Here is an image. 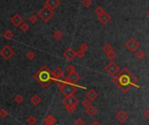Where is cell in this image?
Here are the masks:
<instances>
[{"mask_svg": "<svg viewBox=\"0 0 149 125\" xmlns=\"http://www.w3.org/2000/svg\"><path fill=\"white\" fill-rule=\"evenodd\" d=\"M111 18L110 16V14H108L106 11L103 13L99 15H97V20L101 23L102 25H106L111 21Z\"/></svg>", "mask_w": 149, "mask_h": 125, "instance_id": "obj_12", "label": "cell"}, {"mask_svg": "<svg viewBox=\"0 0 149 125\" xmlns=\"http://www.w3.org/2000/svg\"><path fill=\"white\" fill-rule=\"evenodd\" d=\"M105 71L107 72L108 74H110L111 76H115L120 72V67L119 66V65L116 62L111 61L105 66Z\"/></svg>", "mask_w": 149, "mask_h": 125, "instance_id": "obj_6", "label": "cell"}, {"mask_svg": "<svg viewBox=\"0 0 149 125\" xmlns=\"http://www.w3.org/2000/svg\"><path fill=\"white\" fill-rule=\"evenodd\" d=\"M67 111H68L70 113H73L75 109H76V105H68V106H65Z\"/></svg>", "mask_w": 149, "mask_h": 125, "instance_id": "obj_32", "label": "cell"}, {"mask_svg": "<svg viewBox=\"0 0 149 125\" xmlns=\"http://www.w3.org/2000/svg\"><path fill=\"white\" fill-rule=\"evenodd\" d=\"M86 109V113H87V115L90 117H93L95 116L97 114V109L96 107H94L93 105H90L89 107H88Z\"/></svg>", "mask_w": 149, "mask_h": 125, "instance_id": "obj_16", "label": "cell"}, {"mask_svg": "<svg viewBox=\"0 0 149 125\" xmlns=\"http://www.w3.org/2000/svg\"><path fill=\"white\" fill-rule=\"evenodd\" d=\"M92 4H93L92 0H83L82 1V5L86 8H89L91 5H92Z\"/></svg>", "mask_w": 149, "mask_h": 125, "instance_id": "obj_26", "label": "cell"}, {"mask_svg": "<svg viewBox=\"0 0 149 125\" xmlns=\"http://www.w3.org/2000/svg\"><path fill=\"white\" fill-rule=\"evenodd\" d=\"M84 56H85V52H83V51H82V50H80V49L76 52V57H77V58L83 59Z\"/></svg>", "mask_w": 149, "mask_h": 125, "instance_id": "obj_34", "label": "cell"}, {"mask_svg": "<svg viewBox=\"0 0 149 125\" xmlns=\"http://www.w3.org/2000/svg\"><path fill=\"white\" fill-rule=\"evenodd\" d=\"M38 15L39 17L43 19V21L45 22H48L54 15V10L48 8V6H43L38 13Z\"/></svg>", "mask_w": 149, "mask_h": 125, "instance_id": "obj_4", "label": "cell"}, {"mask_svg": "<svg viewBox=\"0 0 149 125\" xmlns=\"http://www.w3.org/2000/svg\"><path fill=\"white\" fill-rule=\"evenodd\" d=\"M78 100L74 96V95H70L65 97L64 100L62 101V103L64 106H68V105H77L78 104Z\"/></svg>", "mask_w": 149, "mask_h": 125, "instance_id": "obj_13", "label": "cell"}, {"mask_svg": "<svg viewBox=\"0 0 149 125\" xmlns=\"http://www.w3.org/2000/svg\"><path fill=\"white\" fill-rule=\"evenodd\" d=\"M60 5H61L60 0H46L45 1V5L52 10L56 9Z\"/></svg>", "mask_w": 149, "mask_h": 125, "instance_id": "obj_15", "label": "cell"}, {"mask_svg": "<svg viewBox=\"0 0 149 125\" xmlns=\"http://www.w3.org/2000/svg\"><path fill=\"white\" fill-rule=\"evenodd\" d=\"M7 116H8V112L5 109H0V117L5 118Z\"/></svg>", "mask_w": 149, "mask_h": 125, "instance_id": "obj_35", "label": "cell"}, {"mask_svg": "<svg viewBox=\"0 0 149 125\" xmlns=\"http://www.w3.org/2000/svg\"><path fill=\"white\" fill-rule=\"evenodd\" d=\"M75 90H76V86L75 84L67 82L65 81H63L60 85V91L65 97L74 95Z\"/></svg>", "mask_w": 149, "mask_h": 125, "instance_id": "obj_3", "label": "cell"}, {"mask_svg": "<svg viewBox=\"0 0 149 125\" xmlns=\"http://www.w3.org/2000/svg\"><path fill=\"white\" fill-rule=\"evenodd\" d=\"M26 58H27L29 61H32L33 59H35V58H36V54H35V53L32 52V51H28V52L26 53Z\"/></svg>", "mask_w": 149, "mask_h": 125, "instance_id": "obj_25", "label": "cell"}, {"mask_svg": "<svg viewBox=\"0 0 149 125\" xmlns=\"http://www.w3.org/2000/svg\"><path fill=\"white\" fill-rule=\"evenodd\" d=\"M112 82L116 83V85L121 89L122 92L125 93L132 86H137L138 79L136 76L132 75L127 68H124L121 72L118 74V75H115V78L112 80Z\"/></svg>", "mask_w": 149, "mask_h": 125, "instance_id": "obj_1", "label": "cell"}, {"mask_svg": "<svg viewBox=\"0 0 149 125\" xmlns=\"http://www.w3.org/2000/svg\"><path fill=\"white\" fill-rule=\"evenodd\" d=\"M63 57H64V59L68 61H73L75 57H76V52L72 49V48H68L64 53H63Z\"/></svg>", "mask_w": 149, "mask_h": 125, "instance_id": "obj_11", "label": "cell"}, {"mask_svg": "<svg viewBox=\"0 0 149 125\" xmlns=\"http://www.w3.org/2000/svg\"><path fill=\"white\" fill-rule=\"evenodd\" d=\"M30 101H31V103L34 106H38L40 102H41V98L40 95H33L31 99H30Z\"/></svg>", "mask_w": 149, "mask_h": 125, "instance_id": "obj_18", "label": "cell"}, {"mask_svg": "<svg viewBox=\"0 0 149 125\" xmlns=\"http://www.w3.org/2000/svg\"><path fill=\"white\" fill-rule=\"evenodd\" d=\"M86 96H87V98L89 101H94L97 98V93L96 92V90H94V89H89L87 92V94H86Z\"/></svg>", "mask_w": 149, "mask_h": 125, "instance_id": "obj_17", "label": "cell"}, {"mask_svg": "<svg viewBox=\"0 0 149 125\" xmlns=\"http://www.w3.org/2000/svg\"><path fill=\"white\" fill-rule=\"evenodd\" d=\"M14 37V34L13 32L10 31V30H6L5 32H4V38L7 40H11V39H13Z\"/></svg>", "mask_w": 149, "mask_h": 125, "instance_id": "obj_21", "label": "cell"}, {"mask_svg": "<svg viewBox=\"0 0 149 125\" xmlns=\"http://www.w3.org/2000/svg\"><path fill=\"white\" fill-rule=\"evenodd\" d=\"M29 21L32 23V24H35V23L38 21V16L36 14H32L29 17Z\"/></svg>", "mask_w": 149, "mask_h": 125, "instance_id": "obj_29", "label": "cell"}, {"mask_svg": "<svg viewBox=\"0 0 149 125\" xmlns=\"http://www.w3.org/2000/svg\"><path fill=\"white\" fill-rule=\"evenodd\" d=\"M54 38L56 39V40H60V39H62V37H63V34H62V32L60 31V30H56L54 32Z\"/></svg>", "mask_w": 149, "mask_h": 125, "instance_id": "obj_23", "label": "cell"}, {"mask_svg": "<svg viewBox=\"0 0 149 125\" xmlns=\"http://www.w3.org/2000/svg\"><path fill=\"white\" fill-rule=\"evenodd\" d=\"M26 122L29 124V125H34L36 122H37V119L35 116H30L27 119H26Z\"/></svg>", "mask_w": 149, "mask_h": 125, "instance_id": "obj_24", "label": "cell"}, {"mask_svg": "<svg viewBox=\"0 0 149 125\" xmlns=\"http://www.w3.org/2000/svg\"><path fill=\"white\" fill-rule=\"evenodd\" d=\"M82 79V76L80 75L78 73L76 72H74V73H70L68 74L67 76L64 77V81L67 82H70V83H72V84H75L77 83L80 80Z\"/></svg>", "mask_w": 149, "mask_h": 125, "instance_id": "obj_9", "label": "cell"}, {"mask_svg": "<svg viewBox=\"0 0 149 125\" xmlns=\"http://www.w3.org/2000/svg\"><path fill=\"white\" fill-rule=\"evenodd\" d=\"M124 47H126V49L129 52L134 53L137 49L140 47V42L137 40V39L132 38V39H129L126 42H125Z\"/></svg>", "mask_w": 149, "mask_h": 125, "instance_id": "obj_7", "label": "cell"}, {"mask_svg": "<svg viewBox=\"0 0 149 125\" xmlns=\"http://www.w3.org/2000/svg\"><path fill=\"white\" fill-rule=\"evenodd\" d=\"M44 125H48V124H47V123H45V124H44Z\"/></svg>", "mask_w": 149, "mask_h": 125, "instance_id": "obj_42", "label": "cell"}, {"mask_svg": "<svg viewBox=\"0 0 149 125\" xmlns=\"http://www.w3.org/2000/svg\"><path fill=\"white\" fill-rule=\"evenodd\" d=\"M90 125H101V123L99 122H97V121H94L93 122H91Z\"/></svg>", "mask_w": 149, "mask_h": 125, "instance_id": "obj_40", "label": "cell"}, {"mask_svg": "<svg viewBox=\"0 0 149 125\" xmlns=\"http://www.w3.org/2000/svg\"><path fill=\"white\" fill-rule=\"evenodd\" d=\"M44 122H45V123H47V124H48V125H54V124L55 123L56 120H55V118L54 117L53 115L49 114V115L45 118Z\"/></svg>", "mask_w": 149, "mask_h": 125, "instance_id": "obj_19", "label": "cell"}, {"mask_svg": "<svg viewBox=\"0 0 149 125\" xmlns=\"http://www.w3.org/2000/svg\"><path fill=\"white\" fill-rule=\"evenodd\" d=\"M146 15H147V17H149V10L147 11V13H146Z\"/></svg>", "mask_w": 149, "mask_h": 125, "instance_id": "obj_41", "label": "cell"}, {"mask_svg": "<svg viewBox=\"0 0 149 125\" xmlns=\"http://www.w3.org/2000/svg\"><path fill=\"white\" fill-rule=\"evenodd\" d=\"M34 76L38 80V82L41 83L43 87H48L49 82L52 81L51 71L47 66H43Z\"/></svg>", "mask_w": 149, "mask_h": 125, "instance_id": "obj_2", "label": "cell"}, {"mask_svg": "<svg viewBox=\"0 0 149 125\" xmlns=\"http://www.w3.org/2000/svg\"><path fill=\"white\" fill-rule=\"evenodd\" d=\"M115 119L117 120L118 122L123 124V123H124V122H127V120L129 119V116H128V114L126 113V111H125V110L120 109V110H119V111L116 113Z\"/></svg>", "mask_w": 149, "mask_h": 125, "instance_id": "obj_8", "label": "cell"}, {"mask_svg": "<svg viewBox=\"0 0 149 125\" xmlns=\"http://www.w3.org/2000/svg\"><path fill=\"white\" fill-rule=\"evenodd\" d=\"M0 55H1L3 59H5V61H8L11 57L15 55V52L9 45H5V47H3L0 49Z\"/></svg>", "mask_w": 149, "mask_h": 125, "instance_id": "obj_5", "label": "cell"}, {"mask_svg": "<svg viewBox=\"0 0 149 125\" xmlns=\"http://www.w3.org/2000/svg\"><path fill=\"white\" fill-rule=\"evenodd\" d=\"M23 101H24V98H23V96H22V95H16V97H15V101H16V103L20 104Z\"/></svg>", "mask_w": 149, "mask_h": 125, "instance_id": "obj_36", "label": "cell"}, {"mask_svg": "<svg viewBox=\"0 0 149 125\" xmlns=\"http://www.w3.org/2000/svg\"><path fill=\"white\" fill-rule=\"evenodd\" d=\"M66 71L68 73V74H70V73H74V72H75V66H73V65H68L67 67H66Z\"/></svg>", "mask_w": 149, "mask_h": 125, "instance_id": "obj_31", "label": "cell"}, {"mask_svg": "<svg viewBox=\"0 0 149 125\" xmlns=\"http://www.w3.org/2000/svg\"><path fill=\"white\" fill-rule=\"evenodd\" d=\"M51 75H52V80L54 82H59L62 78L65 77L63 70L59 66L55 67L53 71H51Z\"/></svg>", "mask_w": 149, "mask_h": 125, "instance_id": "obj_10", "label": "cell"}, {"mask_svg": "<svg viewBox=\"0 0 149 125\" xmlns=\"http://www.w3.org/2000/svg\"><path fill=\"white\" fill-rule=\"evenodd\" d=\"M105 9L103 8V7H101V6H97V7H96V9H95V13L97 14V15H99V14H101V13H105Z\"/></svg>", "mask_w": 149, "mask_h": 125, "instance_id": "obj_33", "label": "cell"}, {"mask_svg": "<svg viewBox=\"0 0 149 125\" xmlns=\"http://www.w3.org/2000/svg\"><path fill=\"white\" fill-rule=\"evenodd\" d=\"M107 56H108V58L110 59V60H114L116 58V56H117V54H116V53L114 52V51H112V52H111V53H109L108 54H106Z\"/></svg>", "mask_w": 149, "mask_h": 125, "instance_id": "obj_37", "label": "cell"}, {"mask_svg": "<svg viewBox=\"0 0 149 125\" xmlns=\"http://www.w3.org/2000/svg\"><path fill=\"white\" fill-rule=\"evenodd\" d=\"M89 45L86 44L85 42L82 43L81 45H80V47H79V49H80V50H82V51H83V52H85V53L89 50Z\"/></svg>", "mask_w": 149, "mask_h": 125, "instance_id": "obj_28", "label": "cell"}, {"mask_svg": "<svg viewBox=\"0 0 149 125\" xmlns=\"http://www.w3.org/2000/svg\"><path fill=\"white\" fill-rule=\"evenodd\" d=\"M29 28H30V26H29V25L27 24V23H23V24L20 26V30L23 32H26L29 30Z\"/></svg>", "mask_w": 149, "mask_h": 125, "instance_id": "obj_27", "label": "cell"}, {"mask_svg": "<svg viewBox=\"0 0 149 125\" xmlns=\"http://www.w3.org/2000/svg\"><path fill=\"white\" fill-rule=\"evenodd\" d=\"M144 116H145L146 118L149 119V108L146 109L145 110V112H144Z\"/></svg>", "mask_w": 149, "mask_h": 125, "instance_id": "obj_39", "label": "cell"}, {"mask_svg": "<svg viewBox=\"0 0 149 125\" xmlns=\"http://www.w3.org/2000/svg\"><path fill=\"white\" fill-rule=\"evenodd\" d=\"M75 125H84V121L83 120V118L79 117L75 120Z\"/></svg>", "mask_w": 149, "mask_h": 125, "instance_id": "obj_38", "label": "cell"}, {"mask_svg": "<svg viewBox=\"0 0 149 125\" xmlns=\"http://www.w3.org/2000/svg\"><path fill=\"white\" fill-rule=\"evenodd\" d=\"M82 105H83V108L87 109L88 107H89V106L91 105V101H89L88 98H87V99H84V100L83 101V102H82Z\"/></svg>", "mask_w": 149, "mask_h": 125, "instance_id": "obj_30", "label": "cell"}, {"mask_svg": "<svg viewBox=\"0 0 149 125\" xmlns=\"http://www.w3.org/2000/svg\"><path fill=\"white\" fill-rule=\"evenodd\" d=\"M146 53L143 50H139L138 52L135 53V57L139 61H143L146 58Z\"/></svg>", "mask_w": 149, "mask_h": 125, "instance_id": "obj_20", "label": "cell"}, {"mask_svg": "<svg viewBox=\"0 0 149 125\" xmlns=\"http://www.w3.org/2000/svg\"><path fill=\"white\" fill-rule=\"evenodd\" d=\"M11 23L14 26L18 27V26H20L24 22H23V18L19 14H14L11 18Z\"/></svg>", "mask_w": 149, "mask_h": 125, "instance_id": "obj_14", "label": "cell"}, {"mask_svg": "<svg viewBox=\"0 0 149 125\" xmlns=\"http://www.w3.org/2000/svg\"><path fill=\"white\" fill-rule=\"evenodd\" d=\"M103 50H104V52H105L106 54H108L109 53L114 51V50H113V47H112V45H111L110 43H106V44H105V45H104V47H103Z\"/></svg>", "mask_w": 149, "mask_h": 125, "instance_id": "obj_22", "label": "cell"}]
</instances>
